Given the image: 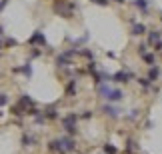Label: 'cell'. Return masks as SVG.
Listing matches in <instances>:
<instances>
[{"mask_svg": "<svg viewBox=\"0 0 162 154\" xmlns=\"http://www.w3.org/2000/svg\"><path fill=\"white\" fill-rule=\"evenodd\" d=\"M98 92H100L102 98H106V100L110 102H120L122 100V90H118V88H110L106 86V84H98Z\"/></svg>", "mask_w": 162, "mask_h": 154, "instance_id": "obj_1", "label": "cell"}, {"mask_svg": "<svg viewBox=\"0 0 162 154\" xmlns=\"http://www.w3.org/2000/svg\"><path fill=\"white\" fill-rule=\"evenodd\" d=\"M64 130H66L68 134H74L76 132V116H74V114H70V116L64 118Z\"/></svg>", "mask_w": 162, "mask_h": 154, "instance_id": "obj_2", "label": "cell"}, {"mask_svg": "<svg viewBox=\"0 0 162 154\" xmlns=\"http://www.w3.org/2000/svg\"><path fill=\"white\" fill-rule=\"evenodd\" d=\"M44 34L40 32V30H36V32L32 34V38H30V44H40V46H44Z\"/></svg>", "mask_w": 162, "mask_h": 154, "instance_id": "obj_3", "label": "cell"}, {"mask_svg": "<svg viewBox=\"0 0 162 154\" xmlns=\"http://www.w3.org/2000/svg\"><path fill=\"white\" fill-rule=\"evenodd\" d=\"M54 10H56V12H62V14H64V18H70V8L64 6V4H60V2L54 4Z\"/></svg>", "mask_w": 162, "mask_h": 154, "instance_id": "obj_4", "label": "cell"}, {"mask_svg": "<svg viewBox=\"0 0 162 154\" xmlns=\"http://www.w3.org/2000/svg\"><path fill=\"white\" fill-rule=\"evenodd\" d=\"M50 148L52 150H56V152H66V148H64V144H62V140H52L50 142Z\"/></svg>", "mask_w": 162, "mask_h": 154, "instance_id": "obj_5", "label": "cell"}, {"mask_svg": "<svg viewBox=\"0 0 162 154\" xmlns=\"http://www.w3.org/2000/svg\"><path fill=\"white\" fill-rule=\"evenodd\" d=\"M112 78H114V82H122V84H124V82H128L130 74H126V72H116Z\"/></svg>", "mask_w": 162, "mask_h": 154, "instance_id": "obj_6", "label": "cell"}, {"mask_svg": "<svg viewBox=\"0 0 162 154\" xmlns=\"http://www.w3.org/2000/svg\"><path fill=\"white\" fill-rule=\"evenodd\" d=\"M68 58H70V56H68L66 52L60 54V56L56 58V64H58V66H68V64H70V62H68Z\"/></svg>", "mask_w": 162, "mask_h": 154, "instance_id": "obj_7", "label": "cell"}, {"mask_svg": "<svg viewBox=\"0 0 162 154\" xmlns=\"http://www.w3.org/2000/svg\"><path fill=\"white\" fill-rule=\"evenodd\" d=\"M104 112L110 116V118H118V108H114V106H104Z\"/></svg>", "mask_w": 162, "mask_h": 154, "instance_id": "obj_8", "label": "cell"}, {"mask_svg": "<svg viewBox=\"0 0 162 154\" xmlns=\"http://www.w3.org/2000/svg\"><path fill=\"white\" fill-rule=\"evenodd\" d=\"M62 144H64L66 150H74V146H76V142L72 138H62Z\"/></svg>", "mask_w": 162, "mask_h": 154, "instance_id": "obj_9", "label": "cell"}, {"mask_svg": "<svg viewBox=\"0 0 162 154\" xmlns=\"http://www.w3.org/2000/svg\"><path fill=\"white\" fill-rule=\"evenodd\" d=\"M144 30H146V28H144V24H134V26H132V34H134V36L144 34Z\"/></svg>", "mask_w": 162, "mask_h": 154, "instance_id": "obj_10", "label": "cell"}, {"mask_svg": "<svg viewBox=\"0 0 162 154\" xmlns=\"http://www.w3.org/2000/svg\"><path fill=\"white\" fill-rule=\"evenodd\" d=\"M16 72H24L26 76H30V74H32V66H30V62H26L22 68H16Z\"/></svg>", "mask_w": 162, "mask_h": 154, "instance_id": "obj_11", "label": "cell"}, {"mask_svg": "<svg viewBox=\"0 0 162 154\" xmlns=\"http://www.w3.org/2000/svg\"><path fill=\"white\" fill-rule=\"evenodd\" d=\"M158 74H160V70H158V68H150V72H148V80H156V78H158Z\"/></svg>", "mask_w": 162, "mask_h": 154, "instance_id": "obj_12", "label": "cell"}, {"mask_svg": "<svg viewBox=\"0 0 162 154\" xmlns=\"http://www.w3.org/2000/svg\"><path fill=\"white\" fill-rule=\"evenodd\" d=\"M134 4L140 8V10H146V8H148V2H146V0H134Z\"/></svg>", "mask_w": 162, "mask_h": 154, "instance_id": "obj_13", "label": "cell"}, {"mask_svg": "<svg viewBox=\"0 0 162 154\" xmlns=\"http://www.w3.org/2000/svg\"><path fill=\"white\" fill-rule=\"evenodd\" d=\"M66 92L70 94V96H72V94H76V84H74V80L70 82V84H68V88H66Z\"/></svg>", "mask_w": 162, "mask_h": 154, "instance_id": "obj_14", "label": "cell"}, {"mask_svg": "<svg viewBox=\"0 0 162 154\" xmlns=\"http://www.w3.org/2000/svg\"><path fill=\"white\" fill-rule=\"evenodd\" d=\"M158 40H160V34H158V32H152V34H150V42H152V44H154V42H158Z\"/></svg>", "mask_w": 162, "mask_h": 154, "instance_id": "obj_15", "label": "cell"}, {"mask_svg": "<svg viewBox=\"0 0 162 154\" xmlns=\"http://www.w3.org/2000/svg\"><path fill=\"white\" fill-rule=\"evenodd\" d=\"M144 60L148 62V64H154V62H156V58L152 56V54H144Z\"/></svg>", "mask_w": 162, "mask_h": 154, "instance_id": "obj_16", "label": "cell"}, {"mask_svg": "<svg viewBox=\"0 0 162 154\" xmlns=\"http://www.w3.org/2000/svg\"><path fill=\"white\" fill-rule=\"evenodd\" d=\"M46 116H48V118H56V116H58V112H56V110H54V108H48Z\"/></svg>", "mask_w": 162, "mask_h": 154, "instance_id": "obj_17", "label": "cell"}, {"mask_svg": "<svg viewBox=\"0 0 162 154\" xmlns=\"http://www.w3.org/2000/svg\"><path fill=\"white\" fill-rule=\"evenodd\" d=\"M104 152H108V154H116V148H114V146H110V144H106V146H104Z\"/></svg>", "mask_w": 162, "mask_h": 154, "instance_id": "obj_18", "label": "cell"}, {"mask_svg": "<svg viewBox=\"0 0 162 154\" xmlns=\"http://www.w3.org/2000/svg\"><path fill=\"white\" fill-rule=\"evenodd\" d=\"M138 82H140L144 88H148V86H150V80H148V78H138Z\"/></svg>", "mask_w": 162, "mask_h": 154, "instance_id": "obj_19", "label": "cell"}, {"mask_svg": "<svg viewBox=\"0 0 162 154\" xmlns=\"http://www.w3.org/2000/svg\"><path fill=\"white\" fill-rule=\"evenodd\" d=\"M6 102H8V96L6 94H0V106H4Z\"/></svg>", "mask_w": 162, "mask_h": 154, "instance_id": "obj_20", "label": "cell"}, {"mask_svg": "<svg viewBox=\"0 0 162 154\" xmlns=\"http://www.w3.org/2000/svg\"><path fill=\"white\" fill-rule=\"evenodd\" d=\"M146 48H148V46H146V44H142V46H140V50H138V52H140L142 56H144V54H146Z\"/></svg>", "mask_w": 162, "mask_h": 154, "instance_id": "obj_21", "label": "cell"}, {"mask_svg": "<svg viewBox=\"0 0 162 154\" xmlns=\"http://www.w3.org/2000/svg\"><path fill=\"white\" fill-rule=\"evenodd\" d=\"M6 4H8V0H0V12L4 10V6H6Z\"/></svg>", "mask_w": 162, "mask_h": 154, "instance_id": "obj_22", "label": "cell"}, {"mask_svg": "<svg viewBox=\"0 0 162 154\" xmlns=\"http://www.w3.org/2000/svg\"><path fill=\"white\" fill-rule=\"evenodd\" d=\"M96 4H102V6H104V4H108V0H94Z\"/></svg>", "mask_w": 162, "mask_h": 154, "instance_id": "obj_23", "label": "cell"}, {"mask_svg": "<svg viewBox=\"0 0 162 154\" xmlns=\"http://www.w3.org/2000/svg\"><path fill=\"white\" fill-rule=\"evenodd\" d=\"M116 2H124V0H116Z\"/></svg>", "mask_w": 162, "mask_h": 154, "instance_id": "obj_24", "label": "cell"}]
</instances>
